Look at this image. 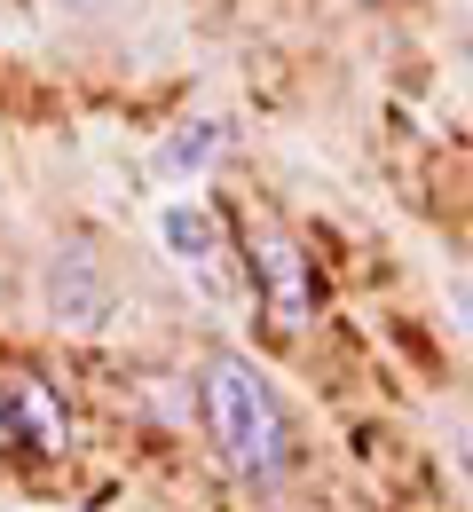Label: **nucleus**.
<instances>
[{"label":"nucleus","mask_w":473,"mask_h":512,"mask_svg":"<svg viewBox=\"0 0 473 512\" xmlns=\"http://www.w3.org/2000/svg\"><path fill=\"white\" fill-rule=\"evenodd\" d=\"M198 410H205V434L221 449V465L245 481V489H276L284 473H292V410H284V394L269 386L261 363H245V355H213L198 371Z\"/></svg>","instance_id":"f257e3e1"},{"label":"nucleus","mask_w":473,"mask_h":512,"mask_svg":"<svg viewBox=\"0 0 473 512\" xmlns=\"http://www.w3.org/2000/svg\"><path fill=\"white\" fill-rule=\"evenodd\" d=\"M158 245H166V260L182 268V284L198 292V300H213V308H229L237 292H245V253H237V237H229V221L205 205V197H166L158 205Z\"/></svg>","instance_id":"f03ea898"},{"label":"nucleus","mask_w":473,"mask_h":512,"mask_svg":"<svg viewBox=\"0 0 473 512\" xmlns=\"http://www.w3.org/2000/svg\"><path fill=\"white\" fill-rule=\"evenodd\" d=\"M245 268H253L261 316H269L276 331H308V316H316V276H308V253H300L276 221H253V237H245Z\"/></svg>","instance_id":"7ed1b4c3"},{"label":"nucleus","mask_w":473,"mask_h":512,"mask_svg":"<svg viewBox=\"0 0 473 512\" xmlns=\"http://www.w3.org/2000/svg\"><path fill=\"white\" fill-rule=\"evenodd\" d=\"M71 410L48 379H0V457H64Z\"/></svg>","instance_id":"20e7f679"},{"label":"nucleus","mask_w":473,"mask_h":512,"mask_svg":"<svg viewBox=\"0 0 473 512\" xmlns=\"http://www.w3.org/2000/svg\"><path fill=\"white\" fill-rule=\"evenodd\" d=\"M229 119H182V127H166L150 142V158H142V174L150 182H166V190H198L205 174L229 158Z\"/></svg>","instance_id":"39448f33"},{"label":"nucleus","mask_w":473,"mask_h":512,"mask_svg":"<svg viewBox=\"0 0 473 512\" xmlns=\"http://www.w3.org/2000/svg\"><path fill=\"white\" fill-rule=\"evenodd\" d=\"M48 316L64 323V331H95V323L111 316V276L95 268V253H79V245H64V253L48 260Z\"/></svg>","instance_id":"423d86ee"},{"label":"nucleus","mask_w":473,"mask_h":512,"mask_svg":"<svg viewBox=\"0 0 473 512\" xmlns=\"http://www.w3.org/2000/svg\"><path fill=\"white\" fill-rule=\"evenodd\" d=\"M442 308H450V323H458V339L473 347V276H450V284H442Z\"/></svg>","instance_id":"0eeeda50"},{"label":"nucleus","mask_w":473,"mask_h":512,"mask_svg":"<svg viewBox=\"0 0 473 512\" xmlns=\"http://www.w3.org/2000/svg\"><path fill=\"white\" fill-rule=\"evenodd\" d=\"M458 473H466V505H473V426H466V442H458Z\"/></svg>","instance_id":"6e6552de"},{"label":"nucleus","mask_w":473,"mask_h":512,"mask_svg":"<svg viewBox=\"0 0 473 512\" xmlns=\"http://www.w3.org/2000/svg\"><path fill=\"white\" fill-rule=\"evenodd\" d=\"M56 8H79V16H95V8H111V0H56Z\"/></svg>","instance_id":"1a4fd4ad"}]
</instances>
